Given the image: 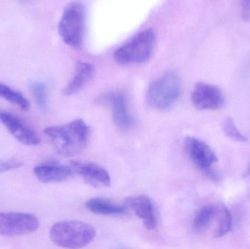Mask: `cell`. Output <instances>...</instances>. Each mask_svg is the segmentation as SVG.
<instances>
[{
    "instance_id": "8fae6325",
    "label": "cell",
    "mask_w": 250,
    "mask_h": 249,
    "mask_svg": "<svg viewBox=\"0 0 250 249\" xmlns=\"http://www.w3.org/2000/svg\"><path fill=\"white\" fill-rule=\"evenodd\" d=\"M126 207L130 208L135 214L141 219L148 230H154L157 228V217L152 200L148 196L141 194L129 197L125 203Z\"/></svg>"
},
{
    "instance_id": "4fadbf2b",
    "label": "cell",
    "mask_w": 250,
    "mask_h": 249,
    "mask_svg": "<svg viewBox=\"0 0 250 249\" xmlns=\"http://www.w3.org/2000/svg\"><path fill=\"white\" fill-rule=\"evenodd\" d=\"M34 175L45 184L62 182L70 178L74 173L73 168L57 163H45L38 165L33 169Z\"/></svg>"
},
{
    "instance_id": "ac0fdd59",
    "label": "cell",
    "mask_w": 250,
    "mask_h": 249,
    "mask_svg": "<svg viewBox=\"0 0 250 249\" xmlns=\"http://www.w3.org/2000/svg\"><path fill=\"white\" fill-rule=\"evenodd\" d=\"M0 97L17 105L22 111L29 110V102L27 99L21 92L14 90L1 82H0Z\"/></svg>"
},
{
    "instance_id": "9c48e42d",
    "label": "cell",
    "mask_w": 250,
    "mask_h": 249,
    "mask_svg": "<svg viewBox=\"0 0 250 249\" xmlns=\"http://www.w3.org/2000/svg\"><path fill=\"white\" fill-rule=\"evenodd\" d=\"M0 121L10 134L23 144L38 146L41 143V138L35 132L11 113L0 110Z\"/></svg>"
},
{
    "instance_id": "603a6c76",
    "label": "cell",
    "mask_w": 250,
    "mask_h": 249,
    "mask_svg": "<svg viewBox=\"0 0 250 249\" xmlns=\"http://www.w3.org/2000/svg\"><path fill=\"white\" fill-rule=\"evenodd\" d=\"M21 1H23V2H27L29 0H21Z\"/></svg>"
},
{
    "instance_id": "ffe728a7",
    "label": "cell",
    "mask_w": 250,
    "mask_h": 249,
    "mask_svg": "<svg viewBox=\"0 0 250 249\" xmlns=\"http://www.w3.org/2000/svg\"><path fill=\"white\" fill-rule=\"evenodd\" d=\"M223 131L226 136L232 140L238 142H243V143L248 141V137L239 131L234 121L231 118H228L225 121L223 124Z\"/></svg>"
},
{
    "instance_id": "52a82bcc",
    "label": "cell",
    "mask_w": 250,
    "mask_h": 249,
    "mask_svg": "<svg viewBox=\"0 0 250 249\" xmlns=\"http://www.w3.org/2000/svg\"><path fill=\"white\" fill-rule=\"evenodd\" d=\"M39 220L35 215L23 212L0 213V235L13 237L29 235L39 228Z\"/></svg>"
},
{
    "instance_id": "7a4b0ae2",
    "label": "cell",
    "mask_w": 250,
    "mask_h": 249,
    "mask_svg": "<svg viewBox=\"0 0 250 249\" xmlns=\"http://www.w3.org/2000/svg\"><path fill=\"white\" fill-rule=\"evenodd\" d=\"M50 238L57 247L67 249L83 248L89 245L96 235L92 225L79 221H63L51 227Z\"/></svg>"
},
{
    "instance_id": "5bb4252c",
    "label": "cell",
    "mask_w": 250,
    "mask_h": 249,
    "mask_svg": "<svg viewBox=\"0 0 250 249\" xmlns=\"http://www.w3.org/2000/svg\"><path fill=\"white\" fill-rule=\"evenodd\" d=\"M94 72L95 68L92 64L87 62L78 63L74 76L64 88L63 93L67 96H70L80 92L92 78Z\"/></svg>"
},
{
    "instance_id": "e0dca14e",
    "label": "cell",
    "mask_w": 250,
    "mask_h": 249,
    "mask_svg": "<svg viewBox=\"0 0 250 249\" xmlns=\"http://www.w3.org/2000/svg\"><path fill=\"white\" fill-rule=\"evenodd\" d=\"M232 228V216L229 209L223 204H218L217 221L214 231V238L224 236L230 232Z\"/></svg>"
},
{
    "instance_id": "7c38bea8",
    "label": "cell",
    "mask_w": 250,
    "mask_h": 249,
    "mask_svg": "<svg viewBox=\"0 0 250 249\" xmlns=\"http://www.w3.org/2000/svg\"><path fill=\"white\" fill-rule=\"evenodd\" d=\"M112 110L113 120L117 127L123 130H129L135 126V120L129 109L124 93L112 92L107 97Z\"/></svg>"
},
{
    "instance_id": "ba28073f",
    "label": "cell",
    "mask_w": 250,
    "mask_h": 249,
    "mask_svg": "<svg viewBox=\"0 0 250 249\" xmlns=\"http://www.w3.org/2000/svg\"><path fill=\"white\" fill-rule=\"evenodd\" d=\"M191 101L195 108L200 111H213L223 108L224 96L221 89L209 83H197L191 95Z\"/></svg>"
},
{
    "instance_id": "277c9868",
    "label": "cell",
    "mask_w": 250,
    "mask_h": 249,
    "mask_svg": "<svg viewBox=\"0 0 250 249\" xmlns=\"http://www.w3.org/2000/svg\"><path fill=\"white\" fill-rule=\"evenodd\" d=\"M155 43V32L151 29H146L117 48L114 52V59L120 64L146 62L154 52Z\"/></svg>"
},
{
    "instance_id": "3957f363",
    "label": "cell",
    "mask_w": 250,
    "mask_h": 249,
    "mask_svg": "<svg viewBox=\"0 0 250 249\" xmlns=\"http://www.w3.org/2000/svg\"><path fill=\"white\" fill-rule=\"evenodd\" d=\"M86 7L80 1L69 3L59 23V34L62 40L73 48H80L84 40Z\"/></svg>"
},
{
    "instance_id": "6da1fadb",
    "label": "cell",
    "mask_w": 250,
    "mask_h": 249,
    "mask_svg": "<svg viewBox=\"0 0 250 249\" xmlns=\"http://www.w3.org/2000/svg\"><path fill=\"white\" fill-rule=\"evenodd\" d=\"M44 133L57 153L64 156H73L80 153L86 147L89 140V127L83 120L77 118L68 124L47 127Z\"/></svg>"
},
{
    "instance_id": "5b68a950",
    "label": "cell",
    "mask_w": 250,
    "mask_h": 249,
    "mask_svg": "<svg viewBox=\"0 0 250 249\" xmlns=\"http://www.w3.org/2000/svg\"><path fill=\"white\" fill-rule=\"evenodd\" d=\"M181 95V81L179 76L168 72L153 81L148 86L146 98L152 108L167 110L173 107Z\"/></svg>"
},
{
    "instance_id": "9a60e30c",
    "label": "cell",
    "mask_w": 250,
    "mask_h": 249,
    "mask_svg": "<svg viewBox=\"0 0 250 249\" xmlns=\"http://www.w3.org/2000/svg\"><path fill=\"white\" fill-rule=\"evenodd\" d=\"M217 209L218 204H208L201 207L192 221V230L196 233H201L207 230L213 222H215L217 225Z\"/></svg>"
},
{
    "instance_id": "8992f818",
    "label": "cell",
    "mask_w": 250,
    "mask_h": 249,
    "mask_svg": "<svg viewBox=\"0 0 250 249\" xmlns=\"http://www.w3.org/2000/svg\"><path fill=\"white\" fill-rule=\"evenodd\" d=\"M185 148L190 160L203 173L214 181L219 180L218 172L213 168V165L218 162V158L208 144L189 136L185 138Z\"/></svg>"
},
{
    "instance_id": "2e32d148",
    "label": "cell",
    "mask_w": 250,
    "mask_h": 249,
    "mask_svg": "<svg viewBox=\"0 0 250 249\" xmlns=\"http://www.w3.org/2000/svg\"><path fill=\"white\" fill-rule=\"evenodd\" d=\"M86 206L88 210L92 213L104 216H117L123 214L127 209L126 205L120 206L108 199L98 197L88 200Z\"/></svg>"
},
{
    "instance_id": "7402d4cb",
    "label": "cell",
    "mask_w": 250,
    "mask_h": 249,
    "mask_svg": "<svg viewBox=\"0 0 250 249\" xmlns=\"http://www.w3.org/2000/svg\"><path fill=\"white\" fill-rule=\"evenodd\" d=\"M242 17L244 20L250 23V0L242 1Z\"/></svg>"
},
{
    "instance_id": "44dd1931",
    "label": "cell",
    "mask_w": 250,
    "mask_h": 249,
    "mask_svg": "<svg viewBox=\"0 0 250 249\" xmlns=\"http://www.w3.org/2000/svg\"><path fill=\"white\" fill-rule=\"evenodd\" d=\"M23 165V162L18 159H9V160L0 162V173L7 172L11 170L17 169Z\"/></svg>"
},
{
    "instance_id": "d6986e66",
    "label": "cell",
    "mask_w": 250,
    "mask_h": 249,
    "mask_svg": "<svg viewBox=\"0 0 250 249\" xmlns=\"http://www.w3.org/2000/svg\"><path fill=\"white\" fill-rule=\"evenodd\" d=\"M31 92L34 100L40 111L45 113L48 110V95L45 85L42 82H33L30 85Z\"/></svg>"
},
{
    "instance_id": "cb8c5ba5",
    "label": "cell",
    "mask_w": 250,
    "mask_h": 249,
    "mask_svg": "<svg viewBox=\"0 0 250 249\" xmlns=\"http://www.w3.org/2000/svg\"><path fill=\"white\" fill-rule=\"evenodd\" d=\"M249 173H250V170H249Z\"/></svg>"
},
{
    "instance_id": "30bf717a",
    "label": "cell",
    "mask_w": 250,
    "mask_h": 249,
    "mask_svg": "<svg viewBox=\"0 0 250 249\" xmlns=\"http://www.w3.org/2000/svg\"><path fill=\"white\" fill-rule=\"evenodd\" d=\"M74 173L80 175L90 185L106 187L111 184V176L106 170L92 162L73 161L70 164Z\"/></svg>"
}]
</instances>
